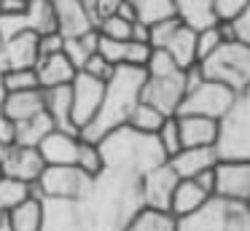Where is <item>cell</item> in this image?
Returning <instances> with one entry per match:
<instances>
[{
  "label": "cell",
  "mask_w": 250,
  "mask_h": 231,
  "mask_svg": "<svg viewBox=\"0 0 250 231\" xmlns=\"http://www.w3.org/2000/svg\"><path fill=\"white\" fill-rule=\"evenodd\" d=\"M81 3L86 5L89 16H92L94 27H97V21H100V19H105V16H110L116 8H119V3H121V0H81Z\"/></svg>",
  "instance_id": "42"
},
{
  "label": "cell",
  "mask_w": 250,
  "mask_h": 231,
  "mask_svg": "<svg viewBox=\"0 0 250 231\" xmlns=\"http://www.w3.org/2000/svg\"><path fill=\"white\" fill-rule=\"evenodd\" d=\"M124 231H175V218L169 212H156V210L143 207L140 212L126 223Z\"/></svg>",
  "instance_id": "31"
},
{
  "label": "cell",
  "mask_w": 250,
  "mask_h": 231,
  "mask_svg": "<svg viewBox=\"0 0 250 231\" xmlns=\"http://www.w3.org/2000/svg\"><path fill=\"white\" fill-rule=\"evenodd\" d=\"M41 231H124L143 210L140 177L129 169L105 164L76 199H41Z\"/></svg>",
  "instance_id": "1"
},
{
  "label": "cell",
  "mask_w": 250,
  "mask_h": 231,
  "mask_svg": "<svg viewBox=\"0 0 250 231\" xmlns=\"http://www.w3.org/2000/svg\"><path fill=\"white\" fill-rule=\"evenodd\" d=\"M148 43L151 48L167 51L180 70L196 64V30L186 27L178 16H167V19L148 24Z\"/></svg>",
  "instance_id": "7"
},
{
  "label": "cell",
  "mask_w": 250,
  "mask_h": 231,
  "mask_svg": "<svg viewBox=\"0 0 250 231\" xmlns=\"http://www.w3.org/2000/svg\"><path fill=\"white\" fill-rule=\"evenodd\" d=\"M0 231H14L11 229V218H8L6 210H0Z\"/></svg>",
  "instance_id": "46"
},
{
  "label": "cell",
  "mask_w": 250,
  "mask_h": 231,
  "mask_svg": "<svg viewBox=\"0 0 250 231\" xmlns=\"http://www.w3.org/2000/svg\"><path fill=\"white\" fill-rule=\"evenodd\" d=\"M0 175H3V172H0Z\"/></svg>",
  "instance_id": "52"
},
{
  "label": "cell",
  "mask_w": 250,
  "mask_h": 231,
  "mask_svg": "<svg viewBox=\"0 0 250 231\" xmlns=\"http://www.w3.org/2000/svg\"><path fill=\"white\" fill-rule=\"evenodd\" d=\"M94 51H97V30H89V32L76 35V38H65V43H62V54L70 59V64L76 70H81L83 62Z\"/></svg>",
  "instance_id": "27"
},
{
  "label": "cell",
  "mask_w": 250,
  "mask_h": 231,
  "mask_svg": "<svg viewBox=\"0 0 250 231\" xmlns=\"http://www.w3.org/2000/svg\"><path fill=\"white\" fill-rule=\"evenodd\" d=\"M24 19H27V30L35 35H46V32L57 30L54 8H51L49 0H30L27 8H24Z\"/></svg>",
  "instance_id": "28"
},
{
  "label": "cell",
  "mask_w": 250,
  "mask_h": 231,
  "mask_svg": "<svg viewBox=\"0 0 250 231\" xmlns=\"http://www.w3.org/2000/svg\"><path fill=\"white\" fill-rule=\"evenodd\" d=\"M3 84H6V94H11V91L41 89L38 75H35V67L33 70H6V73H3Z\"/></svg>",
  "instance_id": "36"
},
{
  "label": "cell",
  "mask_w": 250,
  "mask_h": 231,
  "mask_svg": "<svg viewBox=\"0 0 250 231\" xmlns=\"http://www.w3.org/2000/svg\"><path fill=\"white\" fill-rule=\"evenodd\" d=\"M0 143L14 145V121L8 116H3V113H0Z\"/></svg>",
  "instance_id": "45"
},
{
  "label": "cell",
  "mask_w": 250,
  "mask_h": 231,
  "mask_svg": "<svg viewBox=\"0 0 250 231\" xmlns=\"http://www.w3.org/2000/svg\"><path fill=\"white\" fill-rule=\"evenodd\" d=\"M132 24H135V21H126V19H121L119 14H110V16H105V19H100L94 30L103 38H110V41H129Z\"/></svg>",
  "instance_id": "34"
},
{
  "label": "cell",
  "mask_w": 250,
  "mask_h": 231,
  "mask_svg": "<svg viewBox=\"0 0 250 231\" xmlns=\"http://www.w3.org/2000/svg\"><path fill=\"white\" fill-rule=\"evenodd\" d=\"M146 81V67H132V64H119L108 81H105L103 102H100L94 118L81 129V140L97 143L108 132L124 126L129 121V113L140 102V89Z\"/></svg>",
  "instance_id": "2"
},
{
  "label": "cell",
  "mask_w": 250,
  "mask_h": 231,
  "mask_svg": "<svg viewBox=\"0 0 250 231\" xmlns=\"http://www.w3.org/2000/svg\"><path fill=\"white\" fill-rule=\"evenodd\" d=\"M8 148H11V145H3V143H0V161H3V156H6Z\"/></svg>",
  "instance_id": "48"
},
{
  "label": "cell",
  "mask_w": 250,
  "mask_h": 231,
  "mask_svg": "<svg viewBox=\"0 0 250 231\" xmlns=\"http://www.w3.org/2000/svg\"><path fill=\"white\" fill-rule=\"evenodd\" d=\"M41 110H43V89L11 91V94H6L3 107H0V113L8 116L11 121H22V118H30Z\"/></svg>",
  "instance_id": "23"
},
{
  "label": "cell",
  "mask_w": 250,
  "mask_h": 231,
  "mask_svg": "<svg viewBox=\"0 0 250 231\" xmlns=\"http://www.w3.org/2000/svg\"><path fill=\"white\" fill-rule=\"evenodd\" d=\"M0 48H3V35H0Z\"/></svg>",
  "instance_id": "49"
},
{
  "label": "cell",
  "mask_w": 250,
  "mask_h": 231,
  "mask_svg": "<svg viewBox=\"0 0 250 231\" xmlns=\"http://www.w3.org/2000/svg\"><path fill=\"white\" fill-rule=\"evenodd\" d=\"M78 70L70 64V59L62 51L49 54V57H38L35 62V75H38L41 89H51V86H67Z\"/></svg>",
  "instance_id": "20"
},
{
  "label": "cell",
  "mask_w": 250,
  "mask_h": 231,
  "mask_svg": "<svg viewBox=\"0 0 250 231\" xmlns=\"http://www.w3.org/2000/svg\"><path fill=\"white\" fill-rule=\"evenodd\" d=\"M202 78L215 81V84L231 89L234 94H242L250 89V46H242L237 41H226L215 48L199 64Z\"/></svg>",
  "instance_id": "5"
},
{
  "label": "cell",
  "mask_w": 250,
  "mask_h": 231,
  "mask_svg": "<svg viewBox=\"0 0 250 231\" xmlns=\"http://www.w3.org/2000/svg\"><path fill=\"white\" fill-rule=\"evenodd\" d=\"M223 43L221 32H218V21L212 27H205V30H196V64L202 62V59H207L212 51H215L218 46Z\"/></svg>",
  "instance_id": "37"
},
{
  "label": "cell",
  "mask_w": 250,
  "mask_h": 231,
  "mask_svg": "<svg viewBox=\"0 0 250 231\" xmlns=\"http://www.w3.org/2000/svg\"><path fill=\"white\" fill-rule=\"evenodd\" d=\"M215 191L212 196L231 199V202H250V161L245 159H218L212 167Z\"/></svg>",
  "instance_id": "13"
},
{
  "label": "cell",
  "mask_w": 250,
  "mask_h": 231,
  "mask_svg": "<svg viewBox=\"0 0 250 231\" xmlns=\"http://www.w3.org/2000/svg\"><path fill=\"white\" fill-rule=\"evenodd\" d=\"M97 145H100V153H103L105 164L129 169V172H135L137 177H140L143 172H148L151 167L167 161L162 145L156 143L153 134H140L132 126H126V124L119 129H113V132H108L105 137H100Z\"/></svg>",
  "instance_id": "3"
},
{
  "label": "cell",
  "mask_w": 250,
  "mask_h": 231,
  "mask_svg": "<svg viewBox=\"0 0 250 231\" xmlns=\"http://www.w3.org/2000/svg\"><path fill=\"white\" fill-rule=\"evenodd\" d=\"M126 3L135 8L137 21H143V24H153V21H159V19L175 16L172 0H126Z\"/></svg>",
  "instance_id": "32"
},
{
  "label": "cell",
  "mask_w": 250,
  "mask_h": 231,
  "mask_svg": "<svg viewBox=\"0 0 250 231\" xmlns=\"http://www.w3.org/2000/svg\"><path fill=\"white\" fill-rule=\"evenodd\" d=\"M205 199H210V196H207L194 180H178V186H175V191H172V199H169V215H172V218L191 215Z\"/></svg>",
  "instance_id": "25"
},
{
  "label": "cell",
  "mask_w": 250,
  "mask_h": 231,
  "mask_svg": "<svg viewBox=\"0 0 250 231\" xmlns=\"http://www.w3.org/2000/svg\"><path fill=\"white\" fill-rule=\"evenodd\" d=\"M24 3H30V0H24Z\"/></svg>",
  "instance_id": "50"
},
{
  "label": "cell",
  "mask_w": 250,
  "mask_h": 231,
  "mask_svg": "<svg viewBox=\"0 0 250 231\" xmlns=\"http://www.w3.org/2000/svg\"><path fill=\"white\" fill-rule=\"evenodd\" d=\"M70 105H73L70 84L43 89V110L49 113V118L54 121V129H65V132L78 134V129L73 126V118H70ZM78 137H81V134H78Z\"/></svg>",
  "instance_id": "21"
},
{
  "label": "cell",
  "mask_w": 250,
  "mask_h": 231,
  "mask_svg": "<svg viewBox=\"0 0 250 231\" xmlns=\"http://www.w3.org/2000/svg\"><path fill=\"white\" fill-rule=\"evenodd\" d=\"M76 167L83 172V175H89V177L100 175V172H103V167H105L103 153H100V145L92 143V140H78Z\"/></svg>",
  "instance_id": "33"
},
{
  "label": "cell",
  "mask_w": 250,
  "mask_h": 231,
  "mask_svg": "<svg viewBox=\"0 0 250 231\" xmlns=\"http://www.w3.org/2000/svg\"><path fill=\"white\" fill-rule=\"evenodd\" d=\"M218 150L215 148H180L175 156H169V167L178 172L180 180H191L199 172H207L218 164Z\"/></svg>",
  "instance_id": "19"
},
{
  "label": "cell",
  "mask_w": 250,
  "mask_h": 231,
  "mask_svg": "<svg viewBox=\"0 0 250 231\" xmlns=\"http://www.w3.org/2000/svg\"><path fill=\"white\" fill-rule=\"evenodd\" d=\"M92 177L83 175L76 164H57L43 167L41 177L33 183L38 199H76Z\"/></svg>",
  "instance_id": "10"
},
{
  "label": "cell",
  "mask_w": 250,
  "mask_h": 231,
  "mask_svg": "<svg viewBox=\"0 0 250 231\" xmlns=\"http://www.w3.org/2000/svg\"><path fill=\"white\" fill-rule=\"evenodd\" d=\"M153 48L148 43H137V41H126V51H124V64L132 67H146L148 57H151Z\"/></svg>",
  "instance_id": "40"
},
{
  "label": "cell",
  "mask_w": 250,
  "mask_h": 231,
  "mask_svg": "<svg viewBox=\"0 0 250 231\" xmlns=\"http://www.w3.org/2000/svg\"><path fill=\"white\" fill-rule=\"evenodd\" d=\"M54 129V121L49 118V113L41 110L30 118L22 121H14V145H30V148H38V143L46 134Z\"/></svg>",
  "instance_id": "24"
},
{
  "label": "cell",
  "mask_w": 250,
  "mask_h": 231,
  "mask_svg": "<svg viewBox=\"0 0 250 231\" xmlns=\"http://www.w3.org/2000/svg\"><path fill=\"white\" fill-rule=\"evenodd\" d=\"M186 94V70H172L164 75H148L140 89V102H148L164 116H175Z\"/></svg>",
  "instance_id": "9"
},
{
  "label": "cell",
  "mask_w": 250,
  "mask_h": 231,
  "mask_svg": "<svg viewBox=\"0 0 250 231\" xmlns=\"http://www.w3.org/2000/svg\"><path fill=\"white\" fill-rule=\"evenodd\" d=\"M83 73H89V75H92V78H100V81H108L110 78V75H113V64H110L108 62V59H103V57H100V54L97 51H94L92 54V57H89L86 59V62H83Z\"/></svg>",
  "instance_id": "41"
},
{
  "label": "cell",
  "mask_w": 250,
  "mask_h": 231,
  "mask_svg": "<svg viewBox=\"0 0 250 231\" xmlns=\"http://www.w3.org/2000/svg\"><path fill=\"white\" fill-rule=\"evenodd\" d=\"M178 172L169 167V161L151 167L148 172L140 175V202L146 210H156V212H169V199L178 186Z\"/></svg>",
  "instance_id": "12"
},
{
  "label": "cell",
  "mask_w": 250,
  "mask_h": 231,
  "mask_svg": "<svg viewBox=\"0 0 250 231\" xmlns=\"http://www.w3.org/2000/svg\"><path fill=\"white\" fill-rule=\"evenodd\" d=\"M78 134L76 132H65V129H51L43 140L38 143V153L43 159L46 167H57V164H76V153H78Z\"/></svg>",
  "instance_id": "17"
},
{
  "label": "cell",
  "mask_w": 250,
  "mask_h": 231,
  "mask_svg": "<svg viewBox=\"0 0 250 231\" xmlns=\"http://www.w3.org/2000/svg\"><path fill=\"white\" fill-rule=\"evenodd\" d=\"M62 43H65V35H60L57 30L38 35V57H49V54L62 51Z\"/></svg>",
  "instance_id": "43"
},
{
  "label": "cell",
  "mask_w": 250,
  "mask_h": 231,
  "mask_svg": "<svg viewBox=\"0 0 250 231\" xmlns=\"http://www.w3.org/2000/svg\"><path fill=\"white\" fill-rule=\"evenodd\" d=\"M248 5H250V0H215V14H218V19H231L234 14H239Z\"/></svg>",
  "instance_id": "44"
},
{
  "label": "cell",
  "mask_w": 250,
  "mask_h": 231,
  "mask_svg": "<svg viewBox=\"0 0 250 231\" xmlns=\"http://www.w3.org/2000/svg\"><path fill=\"white\" fill-rule=\"evenodd\" d=\"M35 196V186L33 183L17 180V177L0 175V210H14L17 204H22L24 199Z\"/></svg>",
  "instance_id": "29"
},
{
  "label": "cell",
  "mask_w": 250,
  "mask_h": 231,
  "mask_svg": "<svg viewBox=\"0 0 250 231\" xmlns=\"http://www.w3.org/2000/svg\"><path fill=\"white\" fill-rule=\"evenodd\" d=\"M215 150L221 159L250 161V89L234 97V105L218 121Z\"/></svg>",
  "instance_id": "6"
},
{
  "label": "cell",
  "mask_w": 250,
  "mask_h": 231,
  "mask_svg": "<svg viewBox=\"0 0 250 231\" xmlns=\"http://www.w3.org/2000/svg\"><path fill=\"white\" fill-rule=\"evenodd\" d=\"M229 24H231V35L237 43H242V46H250V5L248 8H242L239 14H234L231 19H226Z\"/></svg>",
  "instance_id": "39"
},
{
  "label": "cell",
  "mask_w": 250,
  "mask_h": 231,
  "mask_svg": "<svg viewBox=\"0 0 250 231\" xmlns=\"http://www.w3.org/2000/svg\"><path fill=\"white\" fill-rule=\"evenodd\" d=\"M234 91L226 89V86L215 84V81L199 78L194 86H188L180 100V107L175 116H207L221 121L229 113V107L234 105Z\"/></svg>",
  "instance_id": "8"
},
{
  "label": "cell",
  "mask_w": 250,
  "mask_h": 231,
  "mask_svg": "<svg viewBox=\"0 0 250 231\" xmlns=\"http://www.w3.org/2000/svg\"><path fill=\"white\" fill-rule=\"evenodd\" d=\"M14 231H41L43 229V202L38 196L24 199L22 204H17L14 210H8Z\"/></svg>",
  "instance_id": "26"
},
{
  "label": "cell",
  "mask_w": 250,
  "mask_h": 231,
  "mask_svg": "<svg viewBox=\"0 0 250 231\" xmlns=\"http://www.w3.org/2000/svg\"><path fill=\"white\" fill-rule=\"evenodd\" d=\"M43 159H41L38 148H30V145H11L0 161V172L8 177H17L24 183H35L43 172Z\"/></svg>",
  "instance_id": "14"
},
{
  "label": "cell",
  "mask_w": 250,
  "mask_h": 231,
  "mask_svg": "<svg viewBox=\"0 0 250 231\" xmlns=\"http://www.w3.org/2000/svg\"><path fill=\"white\" fill-rule=\"evenodd\" d=\"M156 137V143L162 145V150H164V156H175L180 150V132H178V118L175 116H167L164 118V124L159 126V132L153 134Z\"/></svg>",
  "instance_id": "35"
},
{
  "label": "cell",
  "mask_w": 250,
  "mask_h": 231,
  "mask_svg": "<svg viewBox=\"0 0 250 231\" xmlns=\"http://www.w3.org/2000/svg\"><path fill=\"white\" fill-rule=\"evenodd\" d=\"M49 3L54 8V21H57V32L60 35L76 38V35L94 30V21L81 0H49Z\"/></svg>",
  "instance_id": "16"
},
{
  "label": "cell",
  "mask_w": 250,
  "mask_h": 231,
  "mask_svg": "<svg viewBox=\"0 0 250 231\" xmlns=\"http://www.w3.org/2000/svg\"><path fill=\"white\" fill-rule=\"evenodd\" d=\"M124 51H126V41H110V38H103L97 32V54L103 59H108L113 67L124 64Z\"/></svg>",
  "instance_id": "38"
},
{
  "label": "cell",
  "mask_w": 250,
  "mask_h": 231,
  "mask_svg": "<svg viewBox=\"0 0 250 231\" xmlns=\"http://www.w3.org/2000/svg\"><path fill=\"white\" fill-rule=\"evenodd\" d=\"M103 91H105V81L92 78L89 73L78 70L70 81V97H73V105H70V118H73V126L81 129L86 126L89 121L94 118L100 102H103Z\"/></svg>",
  "instance_id": "11"
},
{
  "label": "cell",
  "mask_w": 250,
  "mask_h": 231,
  "mask_svg": "<svg viewBox=\"0 0 250 231\" xmlns=\"http://www.w3.org/2000/svg\"><path fill=\"white\" fill-rule=\"evenodd\" d=\"M180 132V148H215L218 121L207 116H175Z\"/></svg>",
  "instance_id": "18"
},
{
  "label": "cell",
  "mask_w": 250,
  "mask_h": 231,
  "mask_svg": "<svg viewBox=\"0 0 250 231\" xmlns=\"http://www.w3.org/2000/svg\"><path fill=\"white\" fill-rule=\"evenodd\" d=\"M38 62V35L22 32L3 41L0 48V70H33Z\"/></svg>",
  "instance_id": "15"
},
{
  "label": "cell",
  "mask_w": 250,
  "mask_h": 231,
  "mask_svg": "<svg viewBox=\"0 0 250 231\" xmlns=\"http://www.w3.org/2000/svg\"><path fill=\"white\" fill-rule=\"evenodd\" d=\"M172 11L191 30H205L218 21L215 0H172Z\"/></svg>",
  "instance_id": "22"
},
{
  "label": "cell",
  "mask_w": 250,
  "mask_h": 231,
  "mask_svg": "<svg viewBox=\"0 0 250 231\" xmlns=\"http://www.w3.org/2000/svg\"><path fill=\"white\" fill-rule=\"evenodd\" d=\"M175 231H250L248 202L210 196L191 215L175 218Z\"/></svg>",
  "instance_id": "4"
},
{
  "label": "cell",
  "mask_w": 250,
  "mask_h": 231,
  "mask_svg": "<svg viewBox=\"0 0 250 231\" xmlns=\"http://www.w3.org/2000/svg\"><path fill=\"white\" fill-rule=\"evenodd\" d=\"M164 113L156 110L153 105H148V102H137L135 110L129 113V121H126V126H132L135 132L140 134H156L159 126L164 124Z\"/></svg>",
  "instance_id": "30"
},
{
  "label": "cell",
  "mask_w": 250,
  "mask_h": 231,
  "mask_svg": "<svg viewBox=\"0 0 250 231\" xmlns=\"http://www.w3.org/2000/svg\"><path fill=\"white\" fill-rule=\"evenodd\" d=\"M248 207H250V202H248Z\"/></svg>",
  "instance_id": "51"
},
{
  "label": "cell",
  "mask_w": 250,
  "mask_h": 231,
  "mask_svg": "<svg viewBox=\"0 0 250 231\" xmlns=\"http://www.w3.org/2000/svg\"><path fill=\"white\" fill-rule=\"evenodd\" d=\"M3 100H6V84H3V70H0V107H3Z\"/></svg>",
  "instance_id": "47"
}]
</instances>
